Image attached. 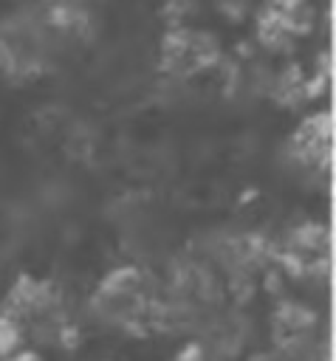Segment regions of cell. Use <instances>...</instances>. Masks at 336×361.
Wrapping results in <instances>:
<instances>
[{
  "instance_id": "1",
  "label": "cell",
  "mask_w": 336,
  "mask_h": 361,
  "mask_svg": "<svg viewBox=\"0 0 336 361\" xmlns=\"http://www.w3.org/2000/svg\"><path fill=\"white\" fill-rule=\"evenodd\" d=\"M82 316L48 276L23 274L0 299V361H48L79 341Z\"/></svg>"
},
{
  "instance_id": "2",
  "label": "cell",
  "mask_w": 336,
  "mask_h": 361,
  "mask_svg": "<svg viewBox=\"0 0 336 361\" xmlns=\"http://www.w3.org/2000/svg\"><path fill=\"white\" fill-rule=\"evenodd\" d=\"M232 299L220 274L195 251L175 254L158 274V333H175L184 341L217 316Z\"/></svg>"
},
{
  "instance_id": "3",
  "label": "cell",
  "mask_w": 336,
  "mask_h": 361,
  "mask_svg": "<svg viewBox=\"0 0 336 361\" xmlns=\"http://www.w3.org/2000/svg\"><path fill=\"white\" fill-rule=\"evenodd\" d=\"M71 51V39L37 0H20L0 14V76L6 82L45 79Z\"/></svg>"
},
{
  "instance_id": "4",
  "label": "cell",
  "mask_w": 336,
  "mask_h": 361,
  "mask_svg": "<svg viewBox=\"0 0 336 361\" xmlns=\"http://www.w3.org/2000/svg\"><path fill=\"white\" fill-rule=\"evenodd\" d=\"M85 319L127 338L158 333V274L133 262L104 271L88 293Z\"/></svg>"
},
{
  "instance_id": "5",
  "label": "cell",
  "mask_w": 336,
  "mask_h": 361,
  "mask_svg": "<svg viewBox=\"0 0 336 361\" xmlns=\"http://www.w3.org/2000/svg\"><path fill=\"white\" fill-rule=\"evenodd\" d=\"M330 152H333V124L328 110L308 113L282 144L285 172L308 186L328 189L330 186Z\"/></svg>"
},
{
  "instance_id": "6",
  "label": "cell",
  "mask_w": 336,
  "mask_h": 361,
  "mask_svg": "<svg viewBox=\"0 0 336 361\" xmlns=\"http://www.w3.org/2000/svg\"><path fill=\"white\" fill-rule=\"evenodd\" d=\"M271 257L302 285L316 288L319 282L328 285L330 276V231L325 223L302 220L285 228V234L274 243Z\"/></svg>"
},
{
  "instance_id": "7",
  "label": "cell",
  "mask_w": 336,
  "mask_h": 361,
  "mask_svg": "<svg viewBox=\"0 0 336 361\" xmlns=\"http://www.w3.org/2000/svg\"><path fill=\"white\" fill-rule=\"evenodd\" d=\"M215 59H217V45L212 37L200 31H175V37L164 45V71L178 79L209 71Z\"/></svg>"
},
{
  "instance_id": "8",
  "label": "cell",
  "mask_w": 336,
  "mask_h": 361,
  "mask_svg": "<svg viewBox=\"0 0 336 361\" xmlns=\"http://www.w3.org/2000/svg\"><path fill=\"white\" fill-rule=\"evenodd\" d=\"M169 361H220V358H217V355H212L203 344H198V341L186 338V341L175 350V355H172Z\"/></svg>"
},
{
  "instance_id": "9",
  "label": "cell",
  "mask_w": 336,
  "mask_h": 361,
  "mask_svg": "<svg viewBox=\"0 0 336 361\" xmlns=\"http://www.w3.org/2000/svg\"><path fill=\"white\" fill-rule=\"evenodd\" d=\"M243 361H294V358L282 355V353H280V350H274V347H263V350L246 353V358H243Z\"/></svg>"
},
{
  "instance_id": "10",
  "label": "cell",
  "mask_w": 336,
  "mask_h": 361,
  "mask_svg": "<svg viewBox=\"0 0 336 361\" xmlns=\"http://www.w3.org/2000/svg\"><path fill=\"white\" fill-rule=\"evenodd\" d=\"M93 361H113V358H93Z\"/></svg>"
},
{
  "instance_id": "11",
  "label": "cell",
  "mask_w": 336,
  "mask_h": 361,
  "mask_svg": "<svg viewBox=\"0 0 336 361\" xmlns=\"http://www.w3.org/2000/svg\"><path fill=\"white\" fill-rule=\"evenodd\" d=\"M17 3H20V0H17Z\"/></svg>"
}]
</instances>
